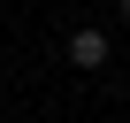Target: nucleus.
I'll return each mask as SVG.
<instances>
[{
    "mask_svg": "<svg viewBox=\"0 0 130 123\" xmlns=\"http://www.w3.org/2000/svg\"><path fill=\"white\" fill-rule=\"evenodd\" d=\"M69 61H77V69H100V61H107V31H77L69 39Z\"/></svg>",
    "mask_w": 130,
    "mask_h": 123,
    "instance_id": "nucleus-1",
    "label": "nucleus"
},
{
    "mask_svg": "<svg viewBox=\"0 0 130 123\" xmlns=\"http://www.w3.org/2000/svg\"><path fill=\"white\" fill-rule=\"evenodd\" d=\"M122 16H130V0H122Z\"/></svg>",
    "mask_w": 130,
    "mask_h": 123,
    "instance_id": "nucleus-2",
    "label": "nucleus"
}]
</instances>
